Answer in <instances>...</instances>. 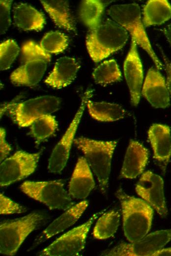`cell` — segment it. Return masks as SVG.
<instances>
[{
	"instance_id": "obj_1",
	"label": "cell",
	"mask_w": 171,
	"mask_h": 256,
	"mask_svg": "<svg viewBox=\"0 0 171 256\" xmlns=\"http://www.w3.org/2000/svg\"><path fill=\"white\" fill-rule=\"evenodd\" d=\"M119 200L123 217V228L128 241L142 239L149 231L153 218L152 207L144 200L126 193L121 189L115 193Z\"/></svg>"
},
{
	"instance_id": "obj_2",
	"label": "cell",
	"mask_w": 171,
	"mask_h": 256,
	"mask_svg": "<svg viewBox=\"0 0 171 256\" xmlns=\"http://www.w3.org/2000/svg\"><path fill=\"white\" fill-rule=\"evenodd\" d=\"M127 30L114 20L107 19L93 29L86 36V48L92 60L98 62L122 48L128 39Z\"/></svg>"
},
{
	"instance_id": "obj_3",
	"label": "cell",
	"mask_w": 171,
	"mask_h": 256,
	"mask_svg": "<svg viewBox=\"0 0 171 256\" xmlns=\"http://www.w3.org/2000/svg\"><path fill=\"white\" fill-rule=\"evenodd\" d=\"M74 143L84 153L89 166L96 176L100 190L105 193L111 168L113 155L116 141H98L80 137Z\"/></svg>"
},
{
	"instance_id": "obj_4",
	"label": "cell",
	"mask_w": 171,
	"mask_h": 256,
	"mask_svg": "<svg viewBox=\"0 0 171 256\" xmlns=\"http://www.w3.org/2000/svg\"><path fill=\"white\" fill-rule=\"evenodd\" d=\"M24 63L11 74L10 79L16 85L34 86L43 77L51 55L46 52L40 45L28 41L22 47Z\"/></svg>"
},
{
	"instance_id": "obj_5",
	"label": "cell",
	"mask_w": 171,
	"mask_h": 256,
	"mask_svg": "<svg viewBox=\"0 0 171 256\" xmlns=\"http://www.w3.org/2000/svg\"><path fill=\"white\" fill-rule=\"evenodd\" d=\"M114 21L128 31L138 44L151 57L158 70L163 65L152 49L142 23L139 5L136 3L115 4L107 11Z\"/></svg>"
},
{
	"instance_id": "obj_6",
	"label": "cell",
	"mask_w": 171,
	"mask_h": 256,
	"mask_svg": "<svg viewBox=\"0 0 171 256\" xmlns=\"http://www.w3.org/2000/svg\"><path fill=\"white\" fill-rule=\"evenodd\" d=\"M45 217L39 212L24 217L2 221L0 224V253L15 255L26 237L39 227Z\"/></svg>"
},
{
	"instance_id": "obj_7",
	"label": "cell",
	"mask_w": 171,
	"mask_h": 256,
	"mask_svg": "<svg viewBox=\"0 0 171 256\" xmlns=\"http://www.w3.org/2000/svg\"><path fill=\"white\" fill-rule=\"evenodd\" d=\"M30 198L46 205L50 209L66 210L73 206L71 196L64 188L61 180L44 182L27 181L20 186Z\"/></svg>"
},
{
	"instance_id": "obj_8",
	"label": "cell",
	"mask_w": 171,
	"mask_h": 256,
	"mask_svg": "<svg viewBox=\"0 0 171 256\" xmlns=\"http://www.w3.org/2000/svg\"><path fill=\"white\" fill-rule=\"evenodd\" d=\"M60 102V99L55 96H40L10 105L8 113L19 126L27 127L40 117L57 111Z\"/></svg>"
},
{
	"instance_id": "obj_9",
	"label": "cell",
	"mask_w": 171,
	"mask_h": 256,
	"mask_svg": "<svg viewBox=\"0 0 171 256\" xmlns=\"http://www.w3.org/2000/svg\"><path fill=\"white\" fill-rule=\"evenodd\" d=\"M103 211L93 214L86 223L64 233L47 248L39 256H78L84 248L89 230L94 221Z\"/></svg>"
},
{
	"instance_id": "obj_10",
	"label": "cell",
	"mask_w": 171,
	"mask_h": 256,
	"mask_svg": "<svg viewBox=\"0 0 171 256\" xmlns=\"http://www.w3.org/2000/svg\"><path fill=\"white\" fill-rule=\"evenodd\" d=\"M42 151L28 153L17 151L1 162L0 185L6 186L32 174L35 170Z\"/></svg>"
},
{
	"instance_id": "obj_11",
	"label": "cell",
	"mask_w": 171,
	"mask_h": 256,
	"mask_svg": "<svg viewBox=\"0 0 171 256\" xmlns=\"http://www.w3.org/2000/svg\"><path fill=\"white\" fill-rule=\"evenodd\" d=\"M171 240V228L156 231L129 243H121L102 255L115 256H152Z\"/></svg>"
},
{
	"instance_id": "obj_12",
	"label": "cell",
	"mask_w": 171,
	"mask_h": 256,
	"mask_svg": "<svg viewBox=\"0 0 171 256\" xmlns=\"http://www.w3.org/2000/svg\"><path fill=\"white\" fill-rule=\"evenodd\" d=\"M91 93L89 90L85 92L73 119L61 139L55 147L48 162V168L50 172L60 173L65 166L75 134L87 102L92 96Z\"/></svg>"
},
{
	"instance_id": "obj_13",
	"label": "cell",
	"mask_w": 171,
	"mask_h": 256,
	"mask_svg": "<svg viewBox=\"0 0 171 256\" xmlns=\"http://www.w3.org/2000/svg\"><path fill=\"white\" fill-rule=\"evenodd\" d=\"M137 193L152 207L162 217L168 213L164 192V182L150 171L144 172L136 186Z\"/></svg>"
},
{
	"instance_id": "obj_14",
	"label": "cell",
	"mask_w": 171,
	"mask_h": 256,
	"mask_svg": "<svg viewBox=\"0 0 171 256\" xmlns=\"http://www.w3.org/2000/svg\"><path fill=\"white\" fill-rule=\"evenodd\" d=\"M136 40L132 38L131 47L124 63V73L128 86L132 105L140 101L143 76L142 65L140 59Z\"/></svg>"
},
{
	"instance_id": "obj_15",
	"label": "cell",
	"mask_w": 171,
	"mask_h": 256,
	"mask_svg": "<svg viewBox=\"0 0 171 256\" xmlns=\"http://www.w3.org/2000/svg\"><path fill=\"white\" fill-rule=\"evenodd\" d=\"M142 94L155 108H164L170 105V94L165 78L158 70L153 68H150L147 73Z\"/></svg>"
},
{
	"instance_id": "obj_16",
	"label": "cell",
	"mask_w": 171,
	"mask_h": 256,
	"mask_svg": "<svg viewBox=\"0 0 171 256\" xmlns=\"http://www.w3.org/2000/svg\"><path fill=\"white\" fill-rule=\"evenodd\" d=\"M148 135L154 157L165 172L171 157V129L167 125L154 124L150 127Z\"/></svg>"
},
{
	"instance_id": "obj_17",
	"label": "cell",
	"mask_w": 171,
	"mask_h": 256,
	"mask_svg": "<svg viewBox=\"0 0 171 256\" xmlns=\"http://www.w3.org/2000/svg\"><path fill=\"white\" fill-rule=\"evenodd\" d=\"M88 204V202L87 200H83L67 209L49 225L37 237L32 248L74 224L81 217Z\"/></svg>"
},
{
	"instance_id": "obj_18",
	"label": "cell",
	"mask_w": 171,
	"mask_h": 256,
	"mask_svg": "<svg viewBox=\"0 0 171 256\" xmlns=\"http://www.w3.org/2000/svg\"><path fill=\"white\" fill-rule=\"evenodd\" d=\"M95 187L89 166L83 157L78 159L69 184V193L76 199H85Z\"/></svg>"
},
{
	"instance_id": "obj_19",
	"label": "cell",
	"mask_w": 171,
	"mask_h": 256,
	"mask_svg": "<svg viewBox=\"0 0 171 256\" xmlns=\"http://www.w3.org/2000/svg\"><path fill=\"white\" fill-rule=\"evenodd\" d=\"M148 159V150L138 141L131 140L121 170V177L136 178L144 169Z\"/></svg>"
},
{
	"instance_id": "obj_20",
	"label": "cell",
	"mask_w": 171,
	"mask_h": 256,
	"mask_svg": "<svg viewBox=\"0 0 171 256\" xmlns=\"http://www.w3.org/2000/svg\"><path fill=\"white\" fill-rule=\"evenodd\" d=\"M80 67V64L74 58L61 57L56 62L52 71L45 80V83L57 89L66 87L74 80Z\"/></svg>"
},
{
	"instance_id": "obj_21",
	"label": "cell",
	"mask_w": 171,
	"mask_h": 256,
	"mask_svg": "<svg viewBox=\"0 0 171 256\" xmlns=\"http://www.w3.org/2000/svg\"><path fill=\"white\" fill-rule=\"evenodd\" d=\"M13 13L15 24L25 31H40L46 22L43 13L28 4H17Z\"/></svg>"
},
{
	"instance_id": "obj_22",
	"label": "cell",
	"mask_w": 171,
	"mask_h": 256,
	"mask_svg": "<svg viewBox=\"0 0 171 256\" xmlns=\"http://www.w3.org/2000/svg\"><path fill=\"white\" fill-rule=\"evenodd\" d=\"M54 23L68 31H76V25L67 0H40Z\"/></svg>"
},
{
	"instance_id": "obj_23",
	"label": "cell",
	"mask_w": 171,
	"mask_h": 256,
	"mask_svg": "<svg viewBox=\"0 0 171 256\" xmlns=\"http://www.w3.org/2000/svg\"><path fill=\"white\" fill-rule=\"evenodd\" d=\"M142 14L145 27L161 25L171 18V5L167 0H149L143 8Z\"/></svg>"
},
{
	"instance_id": "obj_24",
	"label": "cell",
	"mask_w": 171,
	"mask_h": 256,
	"mask_svg": "<svg viewBox=\"0 0 171 256\" xmlns=\"http://www.w3.org/2000/svg\"><path fill=\"white\" fill-rule=\"evenodd\" d=\"M86 106L90 116L99 121H115L123 118L125 115L124 109L116 103L96 102L88 99Z\"/></svg>"
},
{
	"instance_id": "obj_25",
	"label": "cell",
	"mask_w": 171,
	"mask_h": 256,
	"mask_svg": "<svg viewBox=\"0 0 171 256\" xmlns=\"http://www.w3.org/2000/svg\"><path fill=\"white\" fill-rule=\"evenodd\" d=\"M120 218L119 213L114 210L103 214L94 227L93 237L98 239H105L113 236L118 227Z\"/></svg>"
},
{
	"instance_id": "obj_26",
	"label": "cell",
	"mask_w": 171,
	"mask_h": 256,
	"mask_svg": "<svg viewBox=\"0 0 171 256\" xmlns=\"http://www.w3.org/2000/svg\"><path fill=\"white\" fill-rule=\"evenodd\" d=\"M105 6L100 0H83L79 10L81 19L90 29L94 28L101 22Z\"/></svg>"
},
{
	"instance_id": "obj_27",
	"label": "cell",
	"mask_w": 171,
	"mask_h": 256,
	"mask_svg": "<svg viewBox=\"0 0 171 256\" xmlns=\"http://www.w3.org/2000/svg\"><path fill=\"white\" fill-rule=\"evenodd\" d=\"M92 77L96 83L106 85L121 80L122 75L115 60L111 59L97 66L92 72Z\"/></svg>"
},
{
	"instance_id": "obj_28",
	"label": "cell",
	"mask_w": 171,
	"mask_h": 256,
	"mask_svg": "<svg viewBox=\"0 0 171 256\" xmlns=\"http://www.w3.org/2000/svg\"><path fill=\"white\" fill-rule=\"evenodd\" d=\"M57 122L54 116L47 114L40 117L30 125L29 134L37 143L49 137L57 128Z\"/></svg>"
},
{
	"instance_id": "obj_29",
	"label": "cell",
	"mask_w": 171,
	"mask_h": 256,
	"mask_svg": "<svg viewBox=\"0 0 171 256\" xmlns=\"http://www.w3.org/2000/svg\"><path fill=\"white\" fill-rule=\"evenodd\" d=\"M68 38L59 32L47 33L41 39L40 46L48 53L57 54L63 51L68 45Z\"/></svg>"
},
{
	"instance_id": "obj_30",
	"label": "cell",
	"mask_w": 171,
	"mask_h": 256,
	"mask_svg": "<svg viewBox=\"0 0 171 256\" xmlns=\"http://www.w3.org/2000/svg\"><path fill=\"white\" fill-rule=\"evenodd\" d=\"M20 48L16 42L8 39L0 45V68L1 70L9 68L18 55Z\"/></svg>"
},
{
	"instance_id": "obj_31",
	"label": "cell",
	"mask_w": 171,
	"mask_h": 256,
	"mask_svg": "<svg viewBox=\"0 0 171 256\" xmlns=\"http://www.w3.org/2000/svg\"><path fill=\"white\" fill-rule=\"evenodd\" d=\"M26 209L14 202L9 198L0 193V213L2 215L23 213Z\"/></svg>"
},
{
	"instance_id": "obj_32",
	"label": "cell",
	"mask_w": 171,
	"mask_h": 256,
	"mask_svg": "<svg viewBox=\"0 0 171 256\" xmlns=\"http://www.w3.org/2000/svg\"><path fill=\"white\" fill-rule=\"evenodd\" d=\"M12 0L0 1V34H3L8 30L11 24L10 7Z\"/></svg>"
},
{
	"instance_id": "obj_33",
	"label": "cell",
	"mask_w": 171,
	"mask_h": 256,
	"mask_svg": "<svg viewBox=\"0 0 171 256\" xmlns=\"http://www.w3.org/2000/svg\"><path fill=\"white\" fill-rule=\"evenodd\" d=\"M5 130L2 128H0V162L4 160L9 154L12 149L5 140Z\"/></svg>"
},
{
	"instance_id": "obj_34",
	"label": "cell",
	"mask_w": 171,
	"mask_h": 256,
	"mask_svg": "<svg viewBox=\"0 0 171 256\" xmlns=\"http://www.w3.org/2000/svg\"><path fill=\"white\" fill-rule=\"evenodd\" d=\"M163 58L165 64L166 70L167 74L166 84L169 94L171 96V63L162 52Z\"/></svg>"
},
{
	"instance_id": "obj_35",
	"label": "cell",
	"mask_w": 171,
	"mask_h": 256,
	"mask_svg": "<svg viewBox=\"0 0 171 256\" xmlns=\"http://www.w3.org/2000/svg\"><path fill=\"white\" fill-rule=\"evenodd\" d=\"M152 256H171V247L161 248L155 252Z\"/></svg>"
},
{
	"instance_id": "obj_36",
	"label": "cell",
	"mask_w": 171,
	"mask_h": 256,
	"mask_svg": "<svg viewBox=\"0 0 171 256\" xmlns=\"http://www.w3.org/2000/svg\"><path fill=\"white\" fill-rule=\"evenodd\" d=\"M164 33L167 40L171 44V23L164 28Z\"/></svg>"
}]
</instances>
